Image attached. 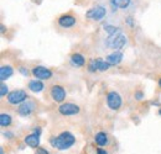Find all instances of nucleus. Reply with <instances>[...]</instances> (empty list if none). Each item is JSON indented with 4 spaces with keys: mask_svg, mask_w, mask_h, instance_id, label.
Returning a JSON list of instances; mask_svg holds the SVG:
<instances>
[{
    "mask_svg": "<svg viewBox=\"0 0 161 154\" xmlns=\"http://www.w3.org/2000/svg\"><path fill=\"white\" fill-rule=\"evenodd\" d=\"M88 70L89 72H97V60L96 59H91L88 63Z\"/></svg>",
    "mask_w": 161,
    "mask_h": 154,
    "instance_id": "nucleus-21",
    "label": "nucleus"
},
{
    "mask_svg": "<svg viewBox=\"0 0 161 154\" xmlns=\"http://www.w3.org/2000/svg\"><path fill=\"white\" fill-rule=\"evenodd\" d=\"M159 114H160V115H161V109H160V111H159Z\"/></svg>",
    "mask_w": 161,
    "mask_h": 154,
    "instance_id": "nucleus-29",
    "label": "nucleus"
},
{
    "mask_svg": "<svg viewBox=\"0 0 161 154\" xmlns=\"http://www.w3.org/2000/svg\"><path fill=\"white\" fill-rule=\"evenodd\" d=\"M135 97H136L138 100H141V99H142V93H136V94H135Z\"/></svg>",
    "mask_w": 161,
    "mask_h": 154,
    "instance_id": "nucleus-25",
    "label": "nucleus"
},
{
    "mask_svg": "<svg viewBox=\"0 0 161 154\" xmlns=\"http://www.w3.org/2000/svg\"><path fill=\"white\" fill-rule=\"evenodd\" d=\"M110 65H115V64H119L121 60H123V53L119 52V51H115L113 53H110L107 59H105Z\"/></svg>",
    "mask_w": 161,
    "mask_h": 154,
    "instance_id": "nucleus-11",
    "label": "nucleus"
},
{
    "mask_svg": "<svg viewBox=\"0 0 161 154\" xmlns=\"http://www.w3.org/2000/svg\"><path fill=\"white\" fill-rule=\"evenodd\" d=\"M0 88H1V90H0V95H1V96H5V95L8 94V91H9V90H8V86H6L4 83H1V86H0Z\"/></svg>",
    "mask_w": 161,
    "mask_h": 154,
    "instance_id": "nucleus-22",
    "label": "nucleus"
},
{
    "mask_svg": "<svg viewBox=\"0 0 161 154\" xmlns=\"http://www.w3.org/2000/svg\"><path fill=\"white\" fill-rule=\"evenodd\" d=\"M107 104L112 110H118L121 106V97L118 93L110 91L107 95Z\"/></svg>",
    "mask_w": 161,
    "mask_h": 154,
    "instance_id": "nucleus-5",
    "label": "nucleus"
},
{
    "mask_svg": "<svg viewBox=\"0 0 161 154\" xmlns=\"http://www.w3.org/2000/svg\"><path fill=\"white\" fill-rule=\"evenodd\" d=\"M96 60H97V70H99V72H105V70L109 69L110 64H109L107 60H103L102 58H97Z\"/></svg>",
    "mask_w": 161,
    "mask_h": 154,
    "instance_id": "nucleus-16",
    "label": "nucleus"
},
{
    "mask_svg": "<svg viewBox=\"0 0 161 154\" xmlns=\"http://www.w3.org/2000/svg\"><path fill=\"white\" fill-rule=\"evenodd\" d=\"M71 62H72V64H73V65H76V67H82V65H84L86 59H84V57H83L82 54L76 53V54H73V56H72Z\"/></svg>",
    "mask_w": 161,
    "mask_h": 154,
    "instance_id": "nucleus-15",
    "label": "nucleus"
},
{
    "mask_svg": "<svg viewBox=\"0 0 161 154\" xmlns=\"http://www.w3.org/2000/svg\"><path fill=\"white\" fill-rule=\"evenodd\" d=\"M0 125L3 127H8L11 125V116L8 114H1L0 115Z\"/></svg>",
    "mask_w": 161,
    "mask_h": 154,
    "instance_id": "nucleus-19",
    "label": "nucleus"
},
{
    "mask_svg": "<svg viewBox=\"0 0 161 154\" xmlns=\"http://www.w3.org/2000/svg\"><path fill=\"white\" fill-rule=\"evenodd\" d=\"M27 99V94L26 91L24 90H15V91H11L9 95H8V101L13 105H18L24 102L25 100Z\"/></svg>",
    "mask_w": 161,
    "mask_h": 154,
    "instance_id": "nucleus-4",
    "label": "nucleus"
},
{
    "mask_svg": "<svg viewBox=\"0 0 161 154\" xmlns=\"http://www.w3.org/2000/svg\"><path fill=\"white\" fill-rule=\"evenodd\" d=\"M58 111L60 114L64 116H71V115H76L80 112V107L75 104H62L60 107H58Z\"/></svg>",
    "mask_w": 161,
    "mask_h": 154,
    "instance_id": "nucleus-6",
    "label": "nucleus"
},
{
    "mask_svg": "<svg viewBox=\"0 0 161 154\" xmlns=\"http://www.w3.org/2000/svg\"><path fill=\"white\" fill-rule=\"evenodd\" d=\"M131 0H112V5L117 9H125L130 5Z\"/></svg>",
    "mask_w": 161,
    "mask_h": 154,
    "instance_id": "nucleus-17",
    "label": "nucleus"
},
{
    "mask_svg": "<svg viewBox=\"0 0 161 154\" xmlns=\"http://www.w3.org/2000/svg\"><path fill=\"white\" fill-rule=\"evenodd\" d=\"M159 85L161 86V79H160V81H159Z\"/></svg>",
    "mask_w": 161,
    "mask_h": 154,
    "instance_id": "nucleus-28",
    "label": "nucleus"
},
{
    "mask_svg": "<svg viewBox=\"0 0 161 154\" xmlns=\"http://www.w3.org/2000/svg\"><path fill=\"white\" fill-rule=\"evenodd\" d=\"M126 43V37L120 32V30L113 35H110L107 39V44L113 49H120Z\"/></svg>",
    "mask_w": 161,
    "mask_h": 154,
    "instance_id": "nucleus-2",
    "label": "nucleus"
},
{
    "mask_svg": "<svg viewBox=\"0 0 161 154\" xmlns=\"http://www.w3.org/2000/svg\"><path fill=\"white\" fill-rule=\"evenodd\" d=\"M19 70H20V73H21V74H24L25 77H27V75H29V72H27V70H26L25 68H22V67H21V68H20V69H19Z\"/></svg>",
    "mask_w": 161,
    "mask_h": 154,
    "instance_id": "nucleus-23",
    "label": "nucleus"
},
{
    "mask_svg": "<svg viewBox=\"0 0 161 154\" xmlns=\"http://www.w3.org/2000/svg\"><path fill=\"white\" fill-rule=\"evenodd\" d=\"M34 133H36V135H39V136H40V133H41V130H40V128H37V130H36V128H35V131H34Z\"/></svg>",
    "mask_w": 161,
    "mask_h": 154,
    "instance_id": "nucleus-26",
    "label": "nucleus"
},
{
    "mask_svg": "<svg viewBox=\"0 0 161 154\" xmlns=\"http://www.w3.org/2000/svg\"><path fill=\"white\" fill-rule=\"evenodd\" d=\"M29 89L34 93H41L43 90V84L40 80H31L29 83Z\"/></svg>",
    "mask_w": 161,
    "mask_h": 154,
    "instance_id": "nucleus-14",
    "label": "nucleus"
},
{
    "mask_svg": "<svg viewBox=\"0 0 161 154\" xmlns=\"http://www.w3.org/2000/svg\"><path fill=\"white\" fill-rule=\"evenodd\" d=\"M32 74H34L35 78L42 79V80L50 79V78L52 77V72H51L50 69L45 68V67H35V68L32 69Z\"/></svg>",
    "mask_w": 161,
    "mask_h": 154,
    "instance_id": "nucleus-7",
    "label": "nucleus"
},
{
    "mask_svg": "<svg viewBox=\"0 0 161 154\" xmlns=\"http://www.w3.org/2000/svg\"><path fill=\"white\" fill-rule=\"evenodd\" d=\"M98 154H108L105 151H103V149H98Z\"/></svg>",
    "mask_w": 161,
    "mask_h": 154,
    "instance_id": "nucleus-27",
    "label": "nucleus"
},
{
    "mask_svg": "<svg viewBox=\"0 0 161 154\" xmlns=\"http://www.w3.org/2000/svg\"><path fill=\"white\" fill-rule=\"evenodd\" d=\"M105 14H107L105 8H103L101 5H97V6L92 8L91 10H88L87 14H86V16H87L88 19L94 20V21H101V20L105 16Z\"/></svg>",
    "mask_w": 161,
    "mask_h": 154,
    "instance_id": "nucleus-3",
    "label": "nucleus"
},
{
    "mask_svg": "<svg viewBox=\"0 0 161 154\" xmlns=\"http://www.w3.org/2000/svg\"><path fill=\"white\" fill-rule=\"evenodd\" d=\"M13 75V68L10 65H3L0 68V80L4 81Z\"/></svg>",
    "mask_w": 161,
    "mask_h": 154,
    "instance_id": "nucleus-13",
    "label": "nucleus"
},
{
    "mask_svg": "<svg viewBox=\"0 0 161 154\" xmlns=\"http://www.w3.org/2000/svg\"><path fill=\"white\" fill-rule=\"evenodd\" d=\"M25 143L29 146V147H32V148H36L39 147V143H40V138L39 135L36 133H32V135H29L25 137Z\"/></svg>",
    "mask_w": 161,
    "mask_h": 154,
    "instance_id": "nucleus-12",
    "label": "nucleus"
},
{
    "mask_svg": "<svg viewBox=\"0 0 161 154\" xmlns=\"http://www.w3.org/2000/svg\"><path fill=\"white\" fill-rule=\"evenodd\" d=\"M94 139H96V143H97L98 146H105V144H107V142H108V137H107L105 133H103V132L97 133Z\"/></svg>",
    "mask_w": 161,
    "mask_h": 154,
    "instance_id": "nucleus-18",
    "label": "nucleus"
},
{
    "mask_svg": "<svg viewBox=\"0 0 161 154\" xmlns=\"http://www.w3.org/2000/svg\"><path fill=\"white\" fill-rule=\"evenodd\" d=\"M104 30H105V31L109 33V36L119 31V28H118V27H114V26H110V25H107V26H104Z\"/></svg>",
    "mask_w": 161,
    "mask_h": 154,
    "instance_id": "nucleus-20",
    "label": "nucleus"
},
{
    "mask_svg": "<svg viewBox=\"0 0 161 154\" xmlns=\"http://www.w3.org/2000/svg\"><path fill=\"white\" fill-rule=\"evenodd\" d=\"M36 154H48V152H47L46 149H43V148H39Z\"/></svg>",
    "mask_w": 161,
    "mask_h": 154,
    "instance_id": "nucleus-24",
    "label": "nucleus"
},
{
    "mask_svg": "<svg viewBox=\"0 0 161 154\" xmlns=\"http://www.w3.org/2000/svg\"><path fill=\"white\" fill-rule=\"evenodd\" d=\"M75 142H76V138L73 137L72 133H69V132H63V133H61L58 137L51 139V144H52L55 148L60 149V151L68 149L69 147H72V146L75 144Z\"/></svg>",
    "mask_w": 161,
    "mask_h": 154,
    "instance_id": "nucleus-1",
    "label": "nucleus"
},
{
    "mask_svg": "<svg viewBox=\"0 0 161 154\" xmlns=\"http://www.w3.org/2000/svg\"><path fill=\"white\" fill-rule=\"evenodd\" d=\"M1 154H3V153H1Z\"/></svg>",
    "mask_w": 161,
    "mask_h": 154,
    "instance_id": "nucleus-30",
    "label": "nucleus"
},
{
    "mask_svg": "<svg viewBox=\"0 0 161 154\" xmlns=\"http://www.w3.org/2000/svg\"><path fill=\"white\" fill-rule=\"evenodd\" d=\"M51 96L52 99L56 101V102H62L63 100H64V97H66V91H64V89L60 86V85H55V86H52V89H51Z\"/></svg>",
    "mask_w": 161,
    "mask_h": 154,
    "instance_id": "nucleus-8",
    "label": "nucleus"
},
{
    "mask_svg": "<svg viewBox=\"0 0 161 154\" xmlns=\"http://www.w3.org/2000/svg\"><path fill=\"white\" fill-rule=\"evenodd\" d=\"M35 109V104L31 101H26L24 104H21V106L19 107V114L21 116H29Z\"/></svg>",
    "mask_w": 161,
    "mask_h": 154,
    "instance_id": "nucleus-9",
    "label": "nucleus"
},
{
    "mask_svg": "<svg viewBox=\"0 0 161 154\" xmlns=\"http://www.w3.org/2000/svg\"><path fill=\"white\" fill-rule=\"evenodd\" d=\"M76 23V19L72 15H62L58 19V25L62 27H72Z\"/></svg>",
    "mask_w": 161,
    "mask_h": 154,
    "instance_id": "nucleus-10",
    "label": "nucleus"
}]
</instances>
